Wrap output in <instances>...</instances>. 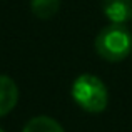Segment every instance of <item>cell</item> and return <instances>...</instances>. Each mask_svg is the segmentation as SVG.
I'll return each mask as SVG.
<instances>
[{"label":"cell","instance_id":"4","mask_svg":"<svg viewBox=\"0 0 132 132\" xmlns=\"http://www.w3.org/2000/svg\"><path fill=\"white\" fill-rule=\"evenodd\" d=\"M19 102V87L15 80L5 74H0V117H5L15 109Z\"/></svg>","mask_w":132,"mask_h":132},{"label":"cell","instance_id":"7","mask_svg":"<svg viewBox=\"0 0 132 132\" xmlns=\"http://www.w3.org/2000/svg\"><path fill=\"white\" fill-rule=\"evenodd\" d=\"M0 132H5V130H3V129H2V127H0Z\"/></svg>","mask_w":132,"mask_h":132},{"label":"cell","instance_id":"8","mask_svg":"<svg viewBox=\"0 0 132 132\" xmlns=\"http://www.w3.org/2000/svg\"><path fill=\"white\" fill-rule=\"evenodd\" d=\"M130 55H132V54H130Z\"/></svg>","mask_w":132,"mask_h":132},{"label":"cell","instance_id":"5","mask_svg":"<svg viewBox=\"0 0 132 132\" xmlns=\"http://www.w3.org/2000/svg\"><path fill=\"white\" fill-rule=\"evenodd\" d=\"M22 132H65L64 127L48 116H35L23 126Z\"/></svg>","mask_w":132,"mask_h":132},{"label":"cell","instance_id":"1","mask_svg":"<svg viewBox=\"0 0 132 132\" xmlns=\"http://www.w3.org/2000/svg\"><path fill=\"white\" fill-rule=\"evenodd\" d=\"M94 48L105 62H120L132 54V32L126 23H109L97 34Z\"/></svg>","mask_w":132,"mask_h":132},{"label":"cell","instance_id":"3","mask_svg":"<svg viewBox=\"0 0 132 132\" xmlns=\"http://www.w3.org/2000/svg\"><path fill=\"white\" fill-rule=\"evenodd\" d=\"M100 9L110 23H127L132 20V0H100Z\"/></svg>","mask_w":132,"mask_h":132},{"label":"cell","instance_id":"2","mask_svg":"<svg viewBox=\"0 0 132 132\" xmlns=\"http://www.w3.org/2000/svg\"><path fill=\"white\" fill-rule=\"evenodd\" d=\"M74 102L89 114H100L109 105L107 85L94 74H80L70 87Z\"/></svg>","mask_w":132,"mask_h":132},{"label":"cell","instance_id":"6","mask_svg":"<svg viewBox=\"0 0 132 132\" xmlns=\"http://www.w3.org/2000/svg\"><path fill=\"white\" fill-rule=\"evenodd\" d=\"M60 0H30V10L40 20H48L57 15Z\"/></svg>","mask_w":132,"mask_h":132}]
</instances>
